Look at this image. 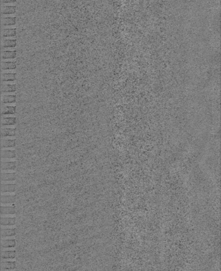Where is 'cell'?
<instances>
[{"instance_id": "cell-1", "label": "cell", "mask_w": 221, "mask_h": 271, "mask_svg": "<svg viewBox=\"0 0 221 271\" xmlns=\"http://www.w3.org/2000/svg\"><path fill=\"white\" fill-rule=\"evenodd\" d=\"M17 161H1V170H14L17 168Z\"/></svg>"}, {"instance_id": "cell-2", "label": "cell", "mask_w": 221, "mask_h": 271, "mask_svg": "<svg viewBox=\"0 0 221 271\" xmlns=\"http://www.w3.org/2000/svg\"><path fill=\"white\" fill-rule=\"evenodd\" d=\"M16 268H17L16 262H14V261L3 262V261H2L1 263V271L12 270L15 269Z\"/></svg>"}, {"instance_id": "cell-3", "label": "cell", "mask_w": 221, "mask_h": 271, "mask_svg": "<svg viewBox=\"0 0 221 271\" xmlns=\"http://www.w3.org/2000/svg\"><path fill=\"white\" fill-rule=\"evenodd\" d=\"M16 201V196L3 195L1 196V203L2 204H13Z\"/></svg>"}, {"instance_id": "cell-4", "label": "cell", "mask_w": 221, "mask_h": 271, "mask_svg": "<svg viewBox=\"0 0 221 271\" xmlns=\"http://www.w3.org/2000/svg\"><path fill=\"white\" fill-rule=\"evenodd\" d=\"M16 184H3L1 185V193H12L15 192L16 190Z\"/></svg>"}, {"instance_id": "cell-5", "label": "cell", "mask_w": 221, "mask_h": 271, "mask_svg": "<svg viewBox=\"0 0 221 271\" xmlns=\"http://www.w3.org/2000/svg\"><path fill=\"white\" fill-rule=\"evenodd\" d=\"M17 179L15 173H1V180L2 182L14 181Z\"/></svg>"}, {"instance_id": "cell-6", "label": "cell", "mask_w": 221, "mask_h": 271, "mask_svg": "<svg viewBox=\"0 0 221 271\" xmlns=\"http://www.w3.org/2000/svg\"><path fill=\"white\" fill-rule=\"evenodd\" d=\"M16 213V208L15 206H1V214H14Z\"/></svg>"}, {"instance_id": "cell-7", "label": "cell", "mask_w": 221, "mask_h": 271, "mask_svg": "<svg viewBox=\"0 0 221 271\" xmlns=\"http://www.w3.org/2000/svg\"><path fill=\"white\" fill-rule=\"evenodd\" d=\"M16 235L15 228H2L1 229V236L2 238L6 237L15 236Z\"/></svg>"}, {"instance_id": "cell-8", "label": "cell", "mask_w": 221, "mask_h": 271, "mask_svg": "<svg viewBox=\"0 0 221 271\" xmlns=\"http://www.w3.org/2000/svg\"><path fill=\"white\" fill-rule=\"evenodd\" d=\"M1 159H15L17 158L15 150H1Z\"/></svg>"}, {"instance_id": "cell-9", "label": "cell", "mask_w": 221, "mask_h": 271, "mask_svg": "<svg viewBox=\"0 0 221 271\" xmlns=\"http://www.w3.org/2000/svg\"><path fill=\"white\" fill-rule=\"evenodd\" d=\"M16 257L15 251H1V257L2 260L6 259H14Z\"/></svg>"}, {"instance_id": "cell-10", "label": "cell", "mask_w": 221, "mask_h": 271, "mask_svg": "<svg viewBox=\"0 0 221 271\" xmlns=\"http://www.w3.org/2000/svg\"><path fill=\"white\" fill-rule=\"evenodd\" d=\"M1 245L2 249L6 248H13L16 246L15 240H3L1 241Z\"/></svg>"}, {"instance_id": "cell-11", "label": "cell", "mask_w": 221, "mask_h": 271, "mask_svg": "<svg viewBox=\"0 0 221 271\" xmlns=\"http://www.w3.org/2000/svg\"><path fill=\"white\" fill-rule=\"evenodd\" d=\"M16 218L15 217L10 218V217H3L1 218V225L2 226H13L15 224Z\"/></svg>"}, {"instance_id": "cell-12", "label": "cell", "mask_w": 221, "mask_h": 271, "mask_svg": "<svg viewBox=\"0 0 221 271\" xmlns=\"http://www.w3.org/2000/svg\"><path fill=\"white\" fill-rule=\"evenodd\" d=\"M17 23L16 17H1V25H14Z\"/></svg>"}, {"instance_id": "cell-13", "label": "cell", "mask_w": 221, "mask_h": 271, "mask_svg": "<svg viewBox=\"0 0 221 271\" xmlns=\"http://www.w3.org/2000/svg\"><path fill=\"white\" fill-rule=\"evenodd\" d=\"M17 36L16 29H1L2 37H11Z\"/></svg>"}, {"instance_id": "cell-14", "label": "cell", "mask_w": 221, "mask_h": 271, "mask_svg": "<svg viewBox=\"0 0 221 271\" xmlns=\"http://www.w3.org/2000/svg\"><path fill=\"white\" fill-rule=\"evenodd\" d=\"M16 6H1V14H12L16 13Z\"/></svg>"}, {"instance_id": "cell-15", "label": "cell", "mask_w": 221, "mask_h": 271, "mask_svg": "<svg viewBox=\"0 0 221 271\" xmlns=\"http://www.w3.org/2000/svg\"><path fill=\"white\" fill-rule=\"evenodd\" d=\"M16 140H7L1 139V147H15Z\"/></svg>"}, {"instance_id": "cell-16", "label": "cell", "mask_w": 221, "mask_h": 271, "mask_svg": "<svg viewBox=\"0 0 221 271\" xmlns=\"http://www.w3.org/2000/svg\"><path fill=\"white\" fill-rule=\"evenodd\" d=\"M1 92H14L17 91V85H3L1 84Z\"/></svg>"}, {"instance_id": "cell-17", "label": "cell", "mask_w": 221, "mask_h": 271, "mask_svg": "<svg viewBox=\"0 0 221 271\" xmlns=\"http://www.w3.org/2000/svg\"><path fill=\"white\" fill-rule=\"evenodd\" d=\"M17 45V40H1V47H15Z\"/></svg>"}, {"instance_id": "cell-18", "label": "cell", "mask_w": 221, "mask_h": 271, "mask_svg": "<svg viewBox=\"0 0 221 271\" xmlns=\"http://www.w3.org/2000/svg\"><path fill=\"white\" fill-rule=\"evenodd\" d=\"M16 135V129H1V137L11 136Z\"/></svg>"}, {"instance_id": "cell-19", "label": "cell", "mask_w": 221, "mask_h": 271, "mask_svg": "<svg viewBox=\"0 0 221 271\" xmlns=\"http://www.w3.org/2000/svg\"><path fill=\"white\" fill-rule=\"evenodd\" d=\"M1 69H15L17 68L16 62H1Z\"/></svg>"}, {"instance_id": "cell-20", "label": "cell", "mask_w": 221, "mask_h": 271, "mask_svg": "<svg viewBox=\"0 0 221 271\" xmlns=\"http://www.w3.org/2000/svg\"><path fill=\"white\" fill-rule=\"evenodd\" d=\"M16 102V96L1 95V103H8Z\"/></svg>"}, {"instance_id": "cell-21", "label": "cell", "mask_w": 221, "mask_h": 271, "mask_svg": "<svg viewBox=\"0 0 221 271\" xmlns=\"http://www.w3.org/2000/svg\"><path fill=\"white\" fill-rule=\"evenodd\" d=\"M1 114H14L16 113V107H3L1 106Z\"/></svg>"}, {"instance_id": "cell-22", "label": "cell", "mask_w": 221, "mask_h": 271, "mask_svg": "<svg viewBox=\"0 0 221 271\" xmlns=\"http://www.w3.org/2000/svg\"><path fill=\"white\" fill-rule=\"evenodd\" d=\"M17 124V118H1V125Z\"/></svg>"}, {"instance_id": "cell-23", "label": "cell", "mask_w": 221, "mask_h": 271, "mask_svg": "<svg viewBox=\"0 0 221 271\" xmlns=\"http://www.w3.org/2000/svg\"><path fill=\"white\" fill-rule=\"evenodd\" d=\"M17 57V51H1V58Z\"/></svg>"}, {"instance_id": "cell-24", "label": "cell", "mask_w": 221, "mask_h": 271, "mask_svg": "<svg viewBox=\"0 0 221 271\" xmlns=\"http://www.w3.org/2000/svg\"><path fill=\"white\" fill-rule=\"evenodd\" d=\"M16 80V74L1 73V81H14Z\"/></svg>"}, {"instance_id": "cell-25", "label": "cell", "mask_w": 221, "mask_h": 271, "mask_svg": "<svg viewBox=\"0 0 221 271\" xmlns=\"http://www.w3.org/2000/svg\"><path fill=\"white\" fill-rule=\"evenodd\" d=\"M1 73H11V74H16L17 73V68L11 69H1Z\"/></svg>"}, {"instance_id": "cell-26", "label": "cell", "mask_w": 221, "mask_h": 271, "mask_svg": "<svg viewBox=\"0 0 221 271\" xmlns=\"http://www.w3.org/2000/svg\"><path fill=\"white\" fill-rule=\"evenodd\" d=\"M17 58H1V62H16Z\"/></svg>"}, {"instance_id": "cell-27", "label": "cell", "mask_w": 221, "mask_h": 271, "mask_svg": "<svg viewBox=\"0 0 221 271\" xmlns=\"http://www.w3.org/2000/svg\"><path fill=\"white\" fill-rule=\"evenodd\" d=\"M17 80L14 81H1V84L3 85H15L17 84Z\"/></svg>"}, {"instance_id": "cell-28", "label": "cell", "mask_w": 221, "mask_h": 271, "mask_svg": "<svg viewBox=\"0 0 221 271\" xmlns=\"http://www.w3.org/2000/svg\"><path fill=\"white\" fill-rule=\"evenodd\" d=\"M1 128L4 129H16L17 124H9V125H1Z\"/></svg>"}, {"instance_id": "cell-29", "label": "cell", "mask_w": 221, "mask_h": 271, "mask_svg": "<svg viewBox=\"0 0 221 271\" xmlns=\"http://www.w3.org/2000/svg\"><path fill=\"white\" fill-rule=\"evenodd\" d=\"M1 118H17L16 113L14 114H1Z\"/></svg>"}, {"instance_id": "cell-30", "label": "cell", "mask_w": 221, "mask_h": 271, "mask_svg": "<svg viewBox=\"0 0 221 271\" xmlns=\"http://www.w3.org/2000/svg\"><path fill=\"white\" fill-rule=\"evenodd\" d=\"M1 51H17V48L15 47H1Z\"/></svg>"}, {"instance_id": "cell-31", "label": "cell", "mask_w": 221, "mask_h": 271, "mask_svg": "<svg viewBox=\"0 0 221 271\" xmlns=\"http://www.w3.org/2000/svg\"><path fill=\"white\" fill-rule=\"evenodd\" d=\"M17 2H10V3H1V6H17Z\"/></svg>"}, {"instance_id": "cell-32", "label": "cell", "mask_w": 221, "mask_h": 271, "mask_svg": "<svg viewBox=\"0 0 221 271\" xmlns=\"http://www.w3.org/2000/svg\"><path fill=\"white\" fill-rule=\"evenodd\" d=\"M17 24L14 25H9V26H1V29H17Z\"/></svg>"}, {"instance_id": "cell-33", "label": "cell", "mask_w": 221, "mask_h": 271, "mask_svg": "<svg viewBox=\"0 0 221 271\" xmlns=\"http://www.w3.org/2000/svg\"><path fill=\"white\" fill-rule=\"evenodd\" d=\"M1 106L3 107H17V102H12V103H2Z\"/></svg>"}, {"instance_id": "cell-34", "label": "cell", "mask_w": 221, "mask_h": 271, "mask_svg": "<svg viewBox=\"0 0 221 271\" xmlns=\"http://www.w3.org/2000/svg\"><path fill=\"white\" fill-rule=\"evenodd\" d=\"M17 137L16 136H3L1 137V139H7V140H16Z\"/></svg>"}, {"instance_id": "cell-35", "label": "cell", "mask_w": 221, "mask_h": 271, "mask_svg": "<svg viewBox=\"0 0 221 271\" xmlns=\"http://www.w3.org/2000/svg\"><path fill=\"white\" fill-rule=\"evenodd\" d=\"M17 14L16 13H12V14H1V17H16Z\"/></svg>"}, {"instance_id": "cell-36", "label": "cell", "mask_w": 221, "mask_h": 271, "mask_svg": "<svg viewBox=\"0 0 221 271\" xmlns=\"http://www.w3.org/2000/svg\"><path fill=\"white\" fill-rule=\"evenodd\" d=\"M17 92H1V95H12V96H16Z\"/></svg>"}, {"instance_id": "cell-37", "label": "cell", "mask_w": 221, "mask_h": 271, "mask_svg": "<svg viewBox=\"0 0 221 271\" xmlns=\"http://www.w3.org/2000/svg\"><path fill=\"white\" fill-rule=\"evenodd\" d=\"M17 36H11V37H2L1 40H17Z\"/></svg>"}, {"instance_id": "cell-38", "label": "cell", "mask_w": 221, "mask_h": 271, "mask_svg": "<svg viewBox=\"0 0 221 271\" xmlns=\"http://www.w3.org/2000/svg\"><path fill=\"white\" fill-rule=\"evenodd\" d=\"M17 2V0H1V3H10Z\"/></svg>"}]
</instances>
